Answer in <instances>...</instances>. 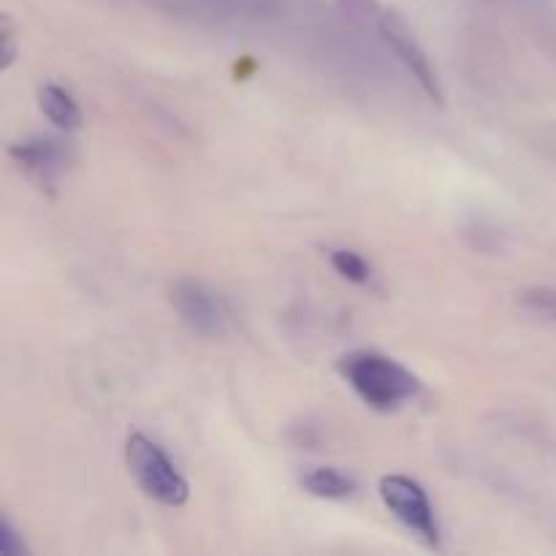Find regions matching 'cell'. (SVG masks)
Segmentation results:
<instances>
[{
    "label": "cell",
    "mask_w": 556,
    "mask_h": 556,
    "mask_svg": "<svg viewBox=\"0 0 556 556\" xmlns=\"http://www.w3.org/2000/svg\"><path fill=\"white\" fill-rule=\"evenodd\" d=\"M340 375L356 391L358 400L378 413L400 410L421 391V383L410 369L378 351H356L342 356Z\"/></svg>",
    "instance_id": "1"
},
{
    "label": "cell",
    "mask_w": 556,
    "mask_h": 556,
    "mask_svg": "<svg viewBox=\"0 0 556 556\" xmlns=\"http://www.w3.org/2000/svg\"><path fill=\"white\" fill-rule=\"evenodd\" d=\"M125 462L136 486L166 508H182L190 497V486L166 451L147 434L134 432L125 443Z\"/></svg>",
    "instance_id": "2"
},
{
    "label": "cell",
    "mask_w": 556,
    "mask_h": 556,
    "mask_svg": "<svg viewBox=\"0 0 556 556\" xmlns=\"http://www.w3.org/2000/svg\"><path fill=\"white\" fill-rule=\"evenodd\" d=\"M380 503L386 505L391 516L410 532L416 541H421L424 546L438 552L440 548V525L438 516H434L432 503H429V494L424 492V486L418 481L407 476H383L378 483Z\"/></svg>",
    "instance_id": "3"
},
{
    "label": "cell",
    "mask_w": 556,
    "mask_h": 556,
    "mask_svg": "<svg viewBox=\"0 0 556 556\" xmlns=\"http://www.w3.org/2000/svg\"><path fill=\"white\" fill-rule=\"evenodd\" d=\"M172 307L199 337H220L228 329L226 302L199 280H179L172 288Z\"/></svg>",
    "instance_id": "4"
},
{
    "label": "cell",
    "mask_w": 556,
    "mask_h": 556,
    "mask_svg": "<svg viewBox=\"0 0 556 556\" xmlns=\"http://www.w3.org/2000/svg\"><path fill=\"white\" fill-rule=\"evenodd\" d=\"M9 157L38 190L52 195L60 174L68 166V147L52 136H30L9 147Z\"/></svg>",
    "instance_id": "5"
},
{
    "label": "cell",
    "mask_w": 556,
    "mask_h": 556,
    "mask_svg": "<svg viewBox=\"0 0 556 556\" xmlns=\"http://www.w3.org/2000/svg\"><path fill=\"white\" fill-rule=\"evenodd\" d=\"M380 36H383V41L389 43L391 52L400 58V63L405 65L407 74L418 81V87H421L434 103H443L445 96H443V85H440L438 71H434L432 60H429V54L424 52L421 43L413 38V33L407 30L396 16L389 14L380 20Z\"/></svg>",
    "instance_id": "6"
},
{
    "label": "cell",
    "mask_w": 556,
    "mask_h": 556,
    "mask_svg": "<svg viewBox=\"0 0 556 556\" xmlns=\"http://www.w3.org/2000/svg\"><path fill=\"white\" fill-rule=\"evenodd\" d=\"M38 109H41L43 117L54 128L65 130V134H71V130H76L81 125L79 103L58 81H43V85H38Z\"/></svg>",
    "instance_id": "7"
},
{
    "label": "cell",
    "mask_w": 556,
    "mask_h": 556,
    "mask_svg": "<svg viewBox=\"0 0 556 556\" xmlns=\"http://www.w3.org/2000/svg\"><path fill=\"white\" fill-rule=\"evenodd\" d=\"M302 489L318 500H348L356 494V481L334 467H315L302 476Z\"/></svg>",
    "instance_id": "8"
},
{
    "label": "cell",
    "mask_w": 556,
    "mask_h": 556,
    "mask_svg": "<svg viewBox=\"0 0 556 556\" xmlns=\"http://www.w3.org/2000/svg\"><path fill=\"white\" fill-rule=\"evenodd\" d=\"M329 261L337 269V275L345 277L353 286H369L372 282V266L356 253V250H329Z\"/></svg>",
    "instance_id": "9"
},
{
    "label": "cell",
    "mask_w": 556,
    "mask_h": 556,
    "mask_svg": "<svg viewBox=\"0 0 556 556\" xmlns=\"http://www.w3.org/2000/svg\"><path fill=\"white\" fill-rule=\"evenodd\" d=\"M519 304L527 315H532V318L556 326V288H527L525 293H519Z\"/></svg>",
    "instance_id": "10"
},
{
    "label": "cell",
    "mask_w": 556,
    "mask_h": 556,
    "mask_svg": "<svg viewBox=\"0 0 556 556\" xmlns=\"http://www.w3.org/2000/svg\"><path fill=\"white\" fill-rule=\"evenodd\" d=\"M0 552H3V556H25L27 554L25 538L20 535V530H16L14 525H11L9 516H3V521H0Z\"/></svg>",
    "instance_id": "11"
},
{
    "label": "cell",
    "mask_w": 556,
    "mask_h": 556,
    "mask_svg": "<svg viewBox=\"0 0 556 556\" xmlns=\"http://www.w3.org/2000/svg\"><path fill=\"white\" fill-rule=\"evenodd\" d=\"M0 41H3V71H9L16 60V38L11 30L9 16H3V33H0Z\"/></svg>",
    "instance_id": "12"
}]
</instances>
